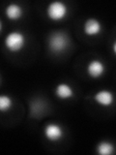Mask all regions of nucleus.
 <instances>
[{"label":"nucleus","mask_w":116,"mask_h":155,"mask_svg":"<svg viewBox=\"0 0 116 155\" xmlns=\"http://www.w3.org/2000/svg\"><path fill=\"white\" fill-rule=\"evenodd\" d=\"M5 48L11 52H18L26 45L25 35L18 30H14L8 33L4 39Z\"/></svg>","instance_id":"1"},{"label":"nucleus","mask_w":116,"mask_h":155,"mask_svg":"<svg viewBox=\"0 0 116 155\" xmlns=\"http://www.w3.org/2000/svg\"><path fill=\"white\" fill-rule=\"evenodd\" d=\"M47 17L52 21H60L67 17L68 7L63 1H52L46 9Z\"/></svg>","instance_id":"2"},{"label":"nucleus","mask_w":116,"mask_h":155,"mask_svg":"<svg viewBox=\"0 0 116 155\" xmlns=\"http://www.w3.org/2000/svg\"><path fill=\"white\" fill-rule=\"evenodd\" d=\"M48 48L53 52H62L64 51L69 44V38L67 34L62 31H55L50 34L48 37Z\"/></svg>","instance_id":"3"},{"label":"nucleus","mask_w":116,"mask_h":155,"mask_svg":"<svg viewBox=\"0 0 116 155\" xmlns=\"http://www.w3.org/2000/svg\"><path fill=\"white\" fill-rule=\"evenodd\" d=\"M44 135L48 142L56 143L64 137V130L57 123H47L44 128Z\"/></svg>","instance_id":"4"},{"label":"nucleus","mask_w":116,"mask_h":155,"mask_svg":"<svg viewBox=\"0 0 116 155\" xmlns=\"http://www.w3.org/2000/svg\"><path fill=\"white\" fill-rule=\"evenodd\" d=\"M105 71V66L99 59H92L88 62L86 66V72L92 79H99L104 75Z\"/></svg>","instance_id":"5"},{"label":"nucleus","mask_w":116,"mask_h":155,"mask_svg":"<svg viewBox=\"0 0 116 155\" xmlns=\"http://www.w3.org/2000/svg\"><path fill=\"white\" fill-rule=\"evenodd\" d=\"M103 30V25L99 19L91 18L83 23V32L87 36H96Z\"/></svg>","instance_id":"6"},{"label":"nucleus","mask_w":116,"mask_h":155,"mask_svg":"<svg viewBox=\"0 0 116 155\" xmlns=\"http://www.w3.org/2000/svg\"><path fill=\"white\" fill-rule=\"evenodd\" d=\"M94 101L102 107H109L113 103V94L112 92L106 89H102L97 91L93 96Z\"/></svg>","instance_id":"7"},{"label":"nucleus","mask_w":116,"mask_h":155,"mask_svg":"<svg viewBox=\"0 0 116 155\" xmlns=\"http://www.w3.org/2000/svg\"><path fill=\"white\" fill-rule=\"evenodd\" d=\"M5 16L10 21H18L23 16V9L19 4L11 3L5 8Z\"/></svg>","instance_id":"8"},{"label":"nucleus","mask_w":116,"mask_h":155,"mask_svg":"<svg viewBox=\"0 0 116 155\" xmlns=\"http://www.w3.org/2000/svg\"><path fill=\"white\" fill-rule=\"evenodd\" d=\"M55 95L58 97L59 99L61 100H67V99H70L74 96V89L72 87L66 84V82H60L55 86Z\"/></svg>","instance_id":"9"},{"label":"nucleus","mask_w":116,"mask_h":155,"mask_svg":"<svg viewBox=\"0 0 116 155\" xmlns=\"http://www.w3.org/2000/svg\"><path fill=\"white\" fill-rule=\"evenodd\" d=\"M96 150L100 155H110L113 153L114 147L113 144L108 140H102L97 144Z\"/></svg>","instance_id":"10"},{"label":"nucleus","mask_w":116,"mask_h":155,"mask_svg":"<svg viewBox=\"0 0 116 155\" xmlns=\"http://www.w3.org/2000/svg\"><path fill=\"white\" fill-rule=\"evenodd\" d=\"M13 107V100L9 95H0V113H6Z\"/></svg>","instance_id":"11"},{"label":"nucleus","mask_w":116,"mask_h":155,"mask_svg":"<svg viewBox=\"0 0 116 155\" xmlns=\"http://www.w3.org/2000/svg\"><path fill=\"white\" fill-rule=\"evenodd\" d=\"M2 29H3V23H2V21H1V19H0V33H1Z\"/></svg>","instance_id":"12"},{"label":"nucleus","mask_w":116,"mask_h":155,"mask_svg":"<svg viewBox=\"0 0 116 155\" xmlns=\"http://www.w3.org/2000/svg\"><path fill=\"white\" fill-rule=\"evenodd\" d=\"M112 47H113V52H115L116 51V43L115 42L113 43V46Z\"/></svg>","instance_id":"13"},{"label":"nucleus","mask_w":116,"mask_h":155,"mask_svg":"<svg viewBox=\"0 0 116 155\" xmlns=\"http://www.w3.org/2000/svg\"><path fill=\"white\" fill-rule=\"evenodd\" d=\"M0 82H1V77H0Z\"/></svg>","instance_id":"14"}]
</instances>
